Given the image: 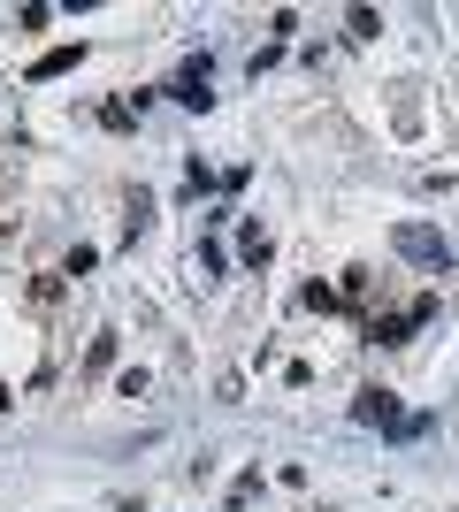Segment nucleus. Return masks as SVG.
Returning a JSON list of instances; mask_svg holds the SVG:
<instances>
[{"mask_svg":"<svg viewBox=\"0 0 459 512\" xmlns=\"http://www.w3.org/2000/svg\"><path fill=\"white\" fill-rule=\"evenodd\" d=\"M391 245H398L406 260H421L429 276H444V268H452V245H444V237L429 230V222H398V230H391Z\"/></svg>","mask_w":459,"mask_h":512,"instance_id":"nucleus-1","label":"nucleus"},{"mask_svg":"<svg viewBox=\"0 0 459 512\" xmlns=\"http://www.w3.org/2000/svg\"><path fill=\"white\" fill-rule=\"evenodd\" d=\"M207 77H215V69H207V54H199V62H184V69H176V100H184V107H199V115L215 107V92H207Z\"/></svg>","mask_w":459,"mask_h":512,"instance_id":"nucleus-2","label":"nucleus"},{"mask_svg":"<svg viewBox=\"0 0 459 512\" xmlns=\"http://www.w3.org/2000/svg\"><path fill=\"white\" fill-rule=\"evenodd\" d=\"M352 413H360L368 428H406V413H398L391 390H360V406H352Z\"/></svg>","mask_w":459,"mask_h":512,"instance_id":"nucleus-3","label":"nucleus"},{"mask_svg":"<svg viewBox=\"0 0 459 512\" xmlns=\"http://www.w3.org/2000/svg\"><path fill=\"white\" fill-rule=\"evenodd\" d=\"M77 62H85V39H77V46H46L39 62H31V85H46V77H69Z\"/></svg>","mask_w":459,"mask_h":512,"instance_id":"nucleus-4","label":"nucleus"},{"mask_svg":"<svg viewBox=\"0 0 459 512\" xmlns=\"http://www.w3.org/2000/svg\"><path fill=\"white\" fill-rule=\"evenodd\" d=\"M414 321H421L414 306H406V314H375V321H368V337H375V344H406V329H414Z\"/></svg>","mask_w":459,"mask_h":512,"instance_id":"nucleus-5","label":"nucleus"},{"mask_svg":"<svg viewBox=\"0 0 459 512\" xmlns=\"http://www.w3.org/2000/svg\"><path fill=\"white\" fill-rule=\"evenodd\" d=\"M138 107H146V92H138V100H108V107H100V123H108V130H131Z\"/></svg>","mask_w":459,"mask_h":512,"instance_id":"nucleus-6","label":"nucleus"},{"mask_svg":"<svg viewBox=\"0 0 459 512\" xmlns=\"http://www.w3.org/2000/svg\"><path fill=\"white\" fill-rule=\"evenodd\" d=\"M238 253H245V268H261V260H268V230H261V222H245Z\"/></svg>","mask_w":459,"mask_h":512,"instance_id":"nucleus-7","label":"nucleus"},{"mask_svg":"<svg viewBox=\"0 0 459 512\" xmlns=\"http://www.w3.org/2000/svg\"><path fill=\"white\" fill-rule=\"evenodd\" d=\"M375 291V268H345V283H337V299H368Z\"/></svg>","mask_w":459,"mask_h":512,"instance_id":"nucleus-8","label":"nucleus"},{"mask_svg":"<svg viewBox=\"0 0 459 512\" xmlns=\"http://www.w3.org/2000/svg\"><path fill=\"white\" fill-rule=\"evenodd\" d=\"M345 31H352V39H360V46H368L375 31H383V16H375V8H352V16H345Z\"/></svg>","mask_w":459,"mask_h":512,"instance_id":"nucleus-9","label":"nucleus"},{"mask_svg":"<svg viewBox=\"0 0 459 512\" xmlns=\"http://www.w3.org/2000/svg\"><path fill=\"white\" fill-rule=\"evenodd\" d=\"M85 367H92V375H100V367H115V337H108V329H100V337H92V352H85Z\"/></svg>","mask_w":459,"mask_h":512,"instance_id":"nucleus-10","label":"nucleus"},{"mask_svg":"<svg viewBox=\"0 0 459 512\" xmlns=\"http://www.w3.org/2000/svg\"><path fill=\"white\" fill-rule=\"evenodd\" d=\"M8 406H16V398H8V383H0V413H8Z\"/></svg>","mask_w":459,"mask_h":512,"instance_id":"nucleus-11","label":"nucleus"}]
</instances>
